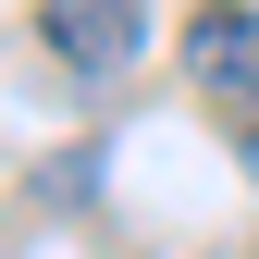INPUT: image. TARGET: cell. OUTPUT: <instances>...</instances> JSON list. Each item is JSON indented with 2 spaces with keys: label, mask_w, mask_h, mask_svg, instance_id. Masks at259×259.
Returning <instances> with one entry per match:
<instances>
[{
  "label": "cell",
  "mask_w": 259,
  "mask_h": 259,
  "mask_svg": "<svg viewBox=\"0 0 259 259\" xmlns=\"http://www.w3.org/2000/svg\"><path fill=\"white\" fill-rule=\"evenodd\" d=\"M185 62H198V87L222 99V123L259 136V13L247 0H198L185 13Z\"/></svg>",
  "instance_id": "cell-1"
},
{
  "label": "cell",
  "mask_w": 259,
  "mask_h": 259,
  "mask_svg": "<svg viewBox=\"0 0 259 259\" xmlns=\"http://www.w3.org/2000/svg\"><path fill=\"white\" fill-rule=\"evenodd\" d=\"M37 37L74 62V74H136V50H148V0H37Z\"/></svg>",
  "instance_id": "cell-2"
},
{
  "label": "cell",
  "mask_w": 259,
  "mask_h": 259,
  "mask_svg": "<svg viewBox=\"0 0 259 259\" xmlns=\"http://www.w3.org/2000/svg\"><path fill=\"white\" fill-rule=\"evenodd\" d=\"M247 160H259V136H247Z\"/></svg>",
  "instance_id": "cell-3"
}]
</instances>
